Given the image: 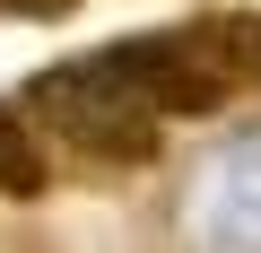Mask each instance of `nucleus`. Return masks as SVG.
<instances>
[{"instance_id": "4", "label": "nucleus", "mask_w": 261, "mask_h": 253, "mask_svg": "<svg viewBox=\"0 0 261 253\" xmlns=\"http://www.w3.org/2000/svg\"><path fill=\"white\" fill-rule=\"evenodd\" d=\"M0 9H9V18H70L79 0H0Z\"/></svg>"}, {"instance_id": "3", "label": "nucleus", "mask_w": 261, "mask_h": 253, "mask_svg": "<svg viewBox=\"0 0 261 253\" xmlns=\"http://www.w3.org/2000/svg\"><path fill=\"white\" fill-rule=\"evenodd\" d=\"M53 183V140L27 105H0V192L9 201H35Z\"/></svg>"}, {"instance_id": "2", "label": "nucleus", "mask_w": 261, "mask_h": 253, "mask_svg": "<svg viewBox=\"0 0 261 253\" xmlns=\"http://www.w3.org/2000/svg\"><path fill=\"white\" fill-rule=\"evenodd\" d=\"M122 61L166 113H218L244 79H261V18H183L157 35H122Z\"/></svg>"}, {"instance_id": "1", "label": "nucleus", "mask_w": 261, "mask_h": 253, "mask_svg": "<svg viewBox=\"0 0 261 253\" xmlns=\"http://www.w3.org/2000/svg\"><path fill=\"white\" fill-rule=\"evenodd\" d=\"M27 113L44 122V140H61L87 166H148L166 149V105L148 96V79L122 61V44H96L61 70L27 79Z\"/></svg>"}]
</instances>
